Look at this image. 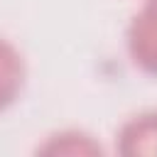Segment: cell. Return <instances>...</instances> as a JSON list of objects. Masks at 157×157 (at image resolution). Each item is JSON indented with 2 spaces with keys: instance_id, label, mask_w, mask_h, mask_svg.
Here are the masks:
<instances>
[{
  "instance_id": "cell-1",
  "label": "cell",
  "mask_w": 157,
  "mask_h": 157,
  "mask_svg": "<svg viewBox=\"0 0 157 157\" xmlns=\"http://www.w3.org/2000/svg\"><path fill=\"white\" fill-rule=\"evenodd\" d=\"M125 49L135 69L157 78V15L145 5L125 27Z\"/></svg>"
},
{
  "instance_id": "cell-2",
  "label": "cell",
  "mask_w": 157,
  "mask_h": 157,
  "mask_svg": "<svg viewBox=\"0 0 157 157\" xmlns=\"http://www.w3.org/2000/svg\"><path fill=\"white\" fill-rule=\"evenodd\" d=\"M115 150L125 157H157V110L130 115L115 132Z\"/></svg>"
},
{
  "instance_id": "cell-3",
  "label": "cell",
  "mask_w": 157,
  "mask_h": 157,
  "mask_svg": "<svg viewBox=\"0 0 157 157\" xmlns=\"http://www.w3.org/2000/svg\"><path fill=\"white\" fill-rule=\"evenodd\" d=\"M27 83V61L22 52L5 37H0V113L12 108Z\"/></svg>"
},
{
  "instance_id": "cell-4",
  "label": "cell",
  "mask_w": 157,
  "mask_h": 157,
  "mask_svg": "<svg viewBox=\"0 0 157 157\" xmlns=\"http://www.w3.org/2000/svg\"><path fill=\"white\" fill-rule=\"evenodd\" d=\"M37 152L39 155H71V157H76V155H101L103 147L93 135L69 128V130L52 132L37 147Z\"/></svg>"
},
{
  "instance_id": "cell-5",
  "label": "cell",
  "mask_w": 157,
  "mask_h": 157,
  "mask_svg": "<svg viewBox=\"0 0 157 157\" xmlns=\"http://www.w3.org/2000/svg\"><path fill=\"white\" fill-rule=\"evenodd\" d=\"M142 5H145V7H147V10H152V12H155V15H157V0H145V2H142Z\"/></svg>"
}]
</instances>
